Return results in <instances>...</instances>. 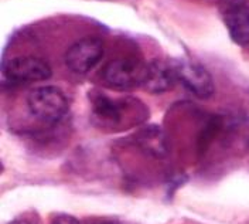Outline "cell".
<instances>
[{
    "mask_svg": "<svg viewBox=\"0 0 249 224\" xmlns=\"http://www.w3.org/2000/svg\"><path fill=\"white\" fill-rule=\"evenodd\" d=\"M27 108L36 119L46 124H55L68 112V99L57 87H38L27 95Z\"/></svg>",
    "mask_w": 249,
    "mask_h": 224,
    "instance_id": "1",
    "label": "cell"
},
{
    "mask_svg": "<svg viewBox=\"0 0 249 224\" xmlns=\"http://www.w3.org/2000/svg\"><path fill=\"white\" fill-rule=\"evenodd\" d=\"M147 74V63L133 58L112 60L104 67L102 81L115 90H133L143 87Z\"/></svg>",
    "mask_w": 249,
    "mask_h": 224,
    "instance_id": "2",
    "label": "cell"
},
{
    "mask_svg": "<svg viewBox=\"0 0 249 224\" xmlns=\"http://www.w3.org/2000/svg\"><path fill=\"white\" fill-rule=\"evenodd\" d=\"M3 74L6 80L13 84H31L48 80L53 71L43 58L26 56L9 60L3 67Z\"/></svg>",
    "mask_w": 249,
    "mask_h": 224,
    "instance_id": "3",
    "label": "cell"
},
{
    "mask_svg": "<svg viewBox=\"0 0 249 224\" xmlns=\"http://www.w3.org/2000/svg\"><path fill=\"white\" fill-rule=\"evenodd\" d=\"M104 57V44L99 38L85 37L75 41L64 56L65 65L75 74H87L101 63Z\"/></svg>",
    "mask_w": 249,
    "mask_h": 224,
    "instance_id": "4",
    "label": "cell"
},
{
    "mask_svg": "<svg viewBox=\"0 0 249 224\" xmlns=\"http://www.w3.org/2000/svg\"><path fill=\"white\" fill-rule=\"evenodd\" d=\"M178 81L190 93L201 99H208L215 93V84L213 75L204 65L194 61L176 63Z\"/></svg>",
    "mask_w": 249,
    "mask_h": 224,
    "instance_id": "5",
    "label": "cell"
},
{
    "mask_svg": "<svg viewBox=\"0 0 249 224\" xmlns=\"http://www.w3.org/2000/svg\"><path fill=\"white\" fill-rule=\"evenodd\" d=\"M178 81L176 63L171 64L163 60L147 63V74L143 88L150 94H163L170 91Z\"/></svg>",
    "mask_w": 249,
    "mask_h": 224,
    "instance_id": "6",
    "label": "cell"
},
{
    "mask_svg": "<svg viewBox=\"0 0 249 224\" xmlns=\"http://www.w3.org/2000/svg\"><path fill=\"white\" fill-rule=\"evenodd\" d=\"M92 104V118L95 124L102 128H112L122 122L124 118V105L112 99L104 93L95 91L91 94Z\"/></svg>",
    "mask_w": 249,
    "mask_h": 224,
    "instance_id": "7",
    "label": "cell"
},
{
    "mask_svg": "<svg viewBox=\"0 0 249 224\" xmlns=\"http://www.w3.org/2000/svg\"><path fill=\"white\" fill-rule=\"evenodd\" d=\"M222 12L224 23L228 34L235 44L248 46L249 44V7L247 4L230 7Z\"/></svg>",
    "mask_w": 249,
    "mask_h": 224,
    "instance_id": "8",
    "label": "cell"
},
{
    "mask_svg": "<svg viewBox=\"0 0 249 224\" xmlns=\"http://www.w3.org/2000/svg\"><path fill=\"white\" fill-rule=\"evenodd\" d=\"M139 146L149 155L153 156H163L166 153V142L163 133L159 128H149L142 131L138 136Z\"/></svg>",
    "mask_w": 249,
    "mask_h": 224,
    "instance_id": "9",
    "label": "cell"
},
{
    "mask_svg": "<svg viewBox=\"0 0 249 224\" xmlns=\"http://www.w3.org/2000/svg\"><path fill=\"white\" fill-rule=\"evenodd\" d=\"M51 224H81V222L71 214H57L53 217Z\"/></svg>",
    "mask_w": 249,
    "mask_h": 224,
    "instance_id": "10",
    "label": "cell"
},
{
    "mask_svg": "<svg viewBox=\"0 0 249 224\" xmlns=\"http://www.w3.org/2000/svg\"><path fill=\"white\" fill-rule=\"evenodd\" d=\"M219 1V9L225 10L230 7H235V6H242L245 4V0H218Z\"/></svg>",
    "mask_w": 249,
    "mask_h": 224,
    "instance_id": "11",
    "label": "cell"
},
{
    "mask_svg": "<svg viewBox=\"0 0 249 224\" xmlns=\"http://www.w3.org/2000/svg\"><path fill=\"white\" fill-rule=\"evenodd\" d=\"M9 224H36L33 220L30 219H27V217H17L15 219L13 222H10Z\"/></svg>",
    "mask_w": 249,
    "mask_h": 224,
    "instance_id": "12",
    "label": "cell"
},
{
    "mask_svg": "<svg viewBox=\"0 0 249 224\" xmlns=\"http://www.w3.org/2000/svg\"><path fill=\"white\" fill-rule=\"evenodd\" d=\"M96 224H124L121 223V222H115V220H105V222H99V223Z\"/></svg>",
    "mask_w": 249,
    "mask_h": 224,
    "instance_id": "13",
    "label": "cell"
}]
</instances>
